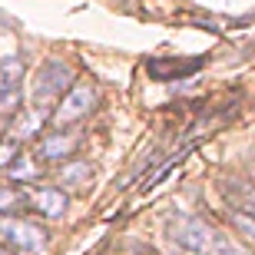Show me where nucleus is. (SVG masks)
Segmentation results:
<instances>
[{
	"instance_id": "obj_1",
	"label": "nucleus",
	"mask_w": 255,
	"mask_h": 255,
	"mask_svg": "<svg viewBox=\"0 0 255 255\" xmlns=\"http://www.w3.org/2000/svg\"><path fill=\"white\" fill-rule=\"evenodd\" d=\"M169 239L192 255H246L236 239H229L219 226L199 216H176L169 222Z\"/></svg>"
},
{
	"instance_id": "obj_2",
	"label": "nucleus",
	"mask_w": 255,
	"mask_h": 255,
	"mask_svg": "<svg viewBox=\"0 0 255 255\" xmlns=\"http://www.w3.org/2000/svg\"><path fill=\"white\" fill-rule=\"evenodd\" d=\"M70 86H73V66L63 63V60H47L37 70V80H33V90H30V110L33 113L53 110Z\"/></svg>"
},
{
	"instance_id": "obj_3",
	"label": "nucleus",
	"mask_w": 255,
	"mask_h": 255,
	"mask_svg": "<svg viewBox=\"0 0 255 255\" xmlns=\"http://www.w3.org/2000/svg\"><path fill=\"white\" fill-rule=\"evenodd\" d=\"M96 103H100V93H96L93 83H73L63 93V100L50 110V123L57 126V129H63V126H70V123H76V120L90 116L96 110Z\"/></svg>"
},
{
	"instance_id": "obj_4",
	"label": "nucleus",
	"mask_w": 255,
	"mask_h": 255,
	"mask_svg": "<svg viewBox=\"0 0 255 255\" xmlns=\"http://www.w3.org/2000/svg\"><path fill=\"white\" fill-rule=\"evenodd\" d=\"M0 239L17 252H43L47 249V229H40L37 222H27V219H17V216L0 219Z\"/></svg>"
},
{
	"instance_id": "obj_5",
	"label": "nucleus",
	"mask_w": 255,
	"mask_h": 255,
	"mask_svg": "<svg viewBox=\"0 0 255 255\" xmlns=\"http://www.w3.org/2000/svg\"><path fill=\"white\" fill-rule=\"evenodd\" d=\"M23 83H27V63H23V57L0 60V113H13L20 106Z\"/></svg>"
},
{
	"instance_id": "obj_6",
	"label": "nucleus",
	"mask_w": 255,
	"mask_h": 255,
	"mask_svg": "<svg viewBox=\"0 0 255 255\" xmlns=\"http://www.w3.org/2000/svg\"><path fill=\"white\" fill-rule=\"evenodd\" d=\"M83 136L80 132H50L47 139L37 146L40 159H50V162H60V159H70L76 149H80Z\"/></svg>"
},
{
	"instance_id": "obj_7",
	"label": "nucleus",
	"mask_w": 255,
	"mask_h": 255,
	"mask_svg": "<svg viewBox=\"0 0 255 255\" xmlns=\"http://www.w3.org/2000/svg\"><path fill=\"white\" fill-rule=\"evenodd\" d=\"M30 199H33V209H37L40 216H47V219H63L66 206H70L66 192L57 189V186H40V189L30 192Z\"/></svg>"
},
{
	"instance_id": "obj_8",
	"label": "nucleus",
	"mask_w": 255,
	"mask_h": 255,
	"mask_svg": "<svg viewBox=\"0 0 255 255\" xmlns=\"http://www.w3.org/2000/svg\"><path fill=\"white\" fill-rule=\"evenodd\" d=\"M202 60H179V57H152L149 60V76L152 80H182L192 70H199Z\"/></svg>"
},
{
	"instance_id": "obj_9",
	"label": "nucleus",
	"mask_w": 255,
	"mask_h": 255,
	"mask_svg": "<svg viewBox=\"0 0 255 255\" xmlns=\"http://www.w3.org/2000/svg\"><path fill=\"white\" fill-rule=\"evenodd\" d=\"M226 196L236 206V212H249L255 219V186L239 182V179H226Z\"/></svg>"
},
{
	"instance_id": "obj_10",
	"label": "nucleus",
	"mask_w": 255,
	"mask_h": 255,
	"mask_svg": "<svg viewBox=\"0 0 255 255\" xmlns=\"http://www.w3.org/2000/svg\"><path fill=\"white\" fill-rule=\"evenodd\" d=\"M90 176H93V166L83 162V159H70V162H63V169H60V182H63V186H73V189L90 186Z\"/></svg>"
},
{
	"instance_id": "obj_11",
	"label": "nucleus",
	"mask_w": 255,
	"mask_h": 255,
	"mask_svg": "<svg viewBox=\"0 0 255 255\" xmlns=\"http://www.w3.org/2000/svg\"><path fill=\"white\" fill-rule=\"evenodd\" d=\"M27 206H33V199L23 196L20 186H0V212H23Z\"/></svg>"
},
{
	"instance_id": "obj_12",
	"label": "nucleus",
	"mask_w": 255,
	"mask_h": 255,
	"mask_svg": "<svg viewBox=\"0 0 255 255\" xmlns=\"http://www.w3.org/2000/svg\"><path fill=\"white\" fill-rule=\"evenodd\" d=\"M30 176H37V166H33V159H27V156H17V159H13V166H10V179H30Z\"/></svg>"
},
{
	"instance_id": "obj_13",
	"label": "nucleus",
	"mask_w": 255,
	"mask_h": 255,
	"mask_svg": "<svg viewBox=\"0 0 255 255\" xmlns=\"http://www.w3.org/2000/svg\"><path fill=\"white\" fill-rule=\"evenodd\" d=\"M17 156H20V146L13 139H3V142H0V169H10Z\"/></svg>"
},
{
	"instance_id": "obj_14",
	"label": "nucleus",
	"mask_w": 255,
	"mask_h": 255,
	"mask_svg": "<svg viewBox=\"0 0 255 255\" xmlns=\"http://www.w3.org/2000/svg\"><path fill=\"white\" fill-rule=\"evenodd\" d=\"M232 222H236V226L255 242V219H252V216H246V212H232Z\"/></svg>"
},
{
	"instance_id": "obj_15",
	"label": "nucleus",
	"mask_w": 255,
	"mask_h": 255,
	"mask_svg": "<svg viewBox=\"0 0 255 255\" xmlns=\"http://www.w3.org/2000/svg\"><path fill=\"white\" fill-rule=\"evenodd\" d=\"M129 255H152V252H149V249H132Z\"/></svg>"
},
{
	"instance_id": "obj_16",
	"label": "nucleus",
	"mask_w": 255,
	"mask_h": 255,
	"mask_svg": "<svg viewBox=\"0 0 255 255\" xmlns=\"http://www.w3.org/2000/svg\"><path fill=\"white\" fill-rule=\"evenodd\" d=\"M0 255H20L17 249H0Z\"/></svg>"
},
{
	"instance_id": "obj_17",
	"label": "nucleus",
	"mask_w": 255,
	"mask_h": 255,
	"mask_svg": "<svg viewBox=\"0 0 255 255\" xmlns=\"http://www.w3.org/2000/svg\"><path fill=\"white\" fill-rule=\"evenodd\" d=\"M169 255H192V252H186V249H182V252H169Z\"/></svg>"
}]
</instances>
